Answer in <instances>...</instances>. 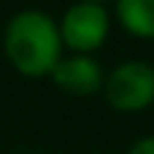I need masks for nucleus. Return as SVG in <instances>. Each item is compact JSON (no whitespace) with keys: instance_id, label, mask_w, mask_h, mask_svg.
<instances>
[{"instance_id":"nucleus-3","label":"nucleus","mask_w":154,"mask_h":154,"mask_svg":"<svg viewBox=\"0 0 154 154\" xmlns=\"http://www.w3.org/2000/svg\"><path fill=\"white\" fill-rule=\"evenodd\" d=\"M57 27H60L62 46L73 49V54H92L106 43L111 19H108V11L103 3L81 0L65 11V16Z\"/></svg>"},{"instance_id":"nucleus-7","label":"nucleus","mask_w":154,"mask_h":154,"mask_svg":"<svg viewBox=\"0 0 154 154\" xmlns=\"http://www.w3.org/2000/svg\"><path fill=\"white\" fill-rule=\"evenodd\" d=\"M92 3H108V0H92Z\"/></svg>"},{"instance_id":"nucleus-6","label":"nucleus","mask_w":154,"mask_h":154,"mask_svg":"<svg viewBox=\"0 0 154 154\" xmlns=\"http://www.w3.org/2000/svg\"><path fill=\"white\" fill-rule=\"evenodd\" d=\"M127 154H154V135H146V138L135 141Z\"/></svg>"},{"instance_id":"nucleus-2","label":"nucleus","mask_w":154,"mask_h":154,"mask_svg":"<svg viewBox=\"0 0 154 154\" xmlns=\"http://www.w3.org/2000/svg\"><path fill=\"white\" fill-rule=\"evenodd\" d=\"M100 92L122 114L146 111L154 103V68L143 60H127L106 76Z\"/></svg>"},{"instance_id":"nucleus-4","label":"nucleus","mask_w":154,"mask_h":154,"mask_svg":"<svg viewBox=\"0 0 154 154\" xmlns=\"http://www.w3.org/2000/svg\"><path fill=\"white\" fill-rule=\"evenodd\" d=\"M49 76L57 84V89H62L65 95H73V97H89V95L100 92L103 81H106L103 65L92 54L60 57Z\"/></svg>"},{"instance_id":"nucleus-1","label":"nucleus","mask_w":154,"mask_h":154,"mask_svg":"<svg viewBox=\"0 0 154 154\" xmlns=\"http://www.w3.org/2000/svg\"><path fill=\"white\" fill-rule=\"evenodd\" d=\"M3 51L8 62L27 79L49 76L62 57V38L57 22L43 11H19L3 32Z\"/></svg>"},{"instance_id":"nucleus-5","label":"nucleus","mask_w":154,"mask_h":154,"mask_svg":"<svg viewBox=\"0 0 154 154\" xmlns=\"http://www.w3.org/2000/svg\"><path fill=\"white\" fill-rule=\"evenodd\" d=\"M119 24L135 38H154V0H116Z\"/></svg>"}]
</instances>
